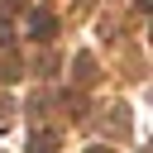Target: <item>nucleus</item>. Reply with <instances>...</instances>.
Returning a JSON list of instances; mask_svg holds the SVG:
<instances>
[{
    "mask_svg": "<svg viewBox=\"0 0 153 153\" xmlns=\"http://www.w3.org/2000/svg\"><path fill=\"white\" fill-rule=\"evenodd\" d=\"M53 143H57V139H53V134H43V139H33V153H53Z\"/></svg>",
    "mask_w": 153,
    "mask_h": 153,
    "instance_id": "obj_2",
    "label": "nucleus"
},
{
    "mask_svg": "<svg viewBox=\"0 0 153 153\" xmlns=\"http://www.w3.org/2000/svg\"><path fill=\"white\" fill-rule=\"evenodd\" d=\"M33 33H53V19L48 14H33Z\"/></svg>",
    "mask_w": 153,
    "mask_h": 153,
    "instance_id": "obj_1",
    "label": "nucleus"
}]
</instances>
